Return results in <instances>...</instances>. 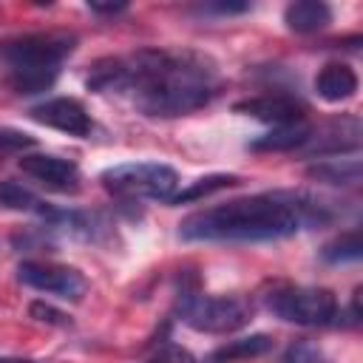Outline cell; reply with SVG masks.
Masks as SVG:
<instances>
[{
    "instance_id": "6da1fadb",
    "label": "cell",
    "mask_w": 363,
    "mask_h": 363,
    "mask_svg": "<svg viewBox=\"0 0 363 363\" xmlns=\"http://www.w3.org/2000/svg\"><path fill=\"white\" fill-rule=\"evenodd\" d=\"M91 91H125L147 116H184L218 94V71L196 51L147 48L91 68Z\"/></svg>"
},
{
    "instance_id": "7a4b0ae2",
    "label": "cell",
    "mask_w": 363,
    "mask_h": 363,
    "mask_svg": "<svg viewBox=\"0 0 363 363\" xmlns=\"http://www.w3.org/2000/svg\"><path fill=\"white\" fill-rule=\"evenodd\" d=\"M329 221L326 204L301 193H258L187 216L179 224L184 241H278L301 227Z\"/></svg>"
},
{
    "instance_id": "3957f363",
    "label": "cell",
    "mask_w": 363,
    "mask_h": 363,
    "mask_svg": "<svg viewBox=\"0 0 363 363\" xmlns=\"http://www.w3.org/2000/svg\"><path fill=\"white\" fill-rule=\"evenodd\" d=\"M77 37L65 31L17 34L0 43V60L6 62L9 85L17 94H40L54 85L62 60L74 51Z\"/></svg>"
},
{
    "instance_id": "277c9868",
    "label": "cell",
    "mask_w": 363,
    "mask_h": 363,
    "mask_svg": "<svg viewBox=\"0 0 363 363\" xmlns=\"http://www.w3.org/2000/svg\"><path fill=\"white\" fill-rule=\"evenodd\" d=\"M102 187L128 201H170L179 187V176L173 167L162 162H128L102 170Z\"/></svg>"
},
{
    "instance_id": "5b68a950",
    "label": "cell",
    "mask_w": 363,
    "mask_h": 363,
    "mask_svg": "<svg viewBox=\"0 0 363 363\" xmlns=\"http://www.w3.org/2000/svg\"><path fill=\"white\" fill-rule=\"evenodd\" d=\"M179 315L196 332L230 335L250 323L252 306L238 295H204L199 289H182Z\"/></svg>"
},
{
    "instance_id": "8992f818",
    "label": "cell",
    "mask_w": 363,
    "mask_h": 363,
    "mask_svg": "<svg viewBox=\"0 0 363 363\" xmlns=\"http://www.w3.org/2000/svg\"><path fill=\"white\" fill-rule=\"evenodd\" d=\"M267 309L298 326H326L337 318V298L323 286H278L267 295Z\"/></svg>"
},
{
    "instance_id": "52a82bcc",
    "label": "cell",
    "mask_w": 363,
    "mask_h": 363,
    "mask_svg": "<svg viewBox=\"0 0 363 363\" xmlns=\"http://www.w3.org/2000/svg\"><path fill=\"white\" fill-rule=\"evenodd\" d=\"M20 281L37 292L57 295L62 301H79L88 292V281L77 267L54 261H23L17 269Z\"/></svg>"
},
{
    "instance_id": "ba28073f",
    "label": "cell",
    "mask_w": 363,
    "mask_h": 363,
    "mask_svg": "<svg viewBox=\"0 0 363 363\" xmlns=\"http://www.w3.org/2000/svg\"><path fill=\"white\" fill-rule=\"evenodd\" d=\"M20 170L34 179L37 184H43L45 190L54 193H77L79 190V167L71 159L62 156H51V153H23L20 156Z\"/></svg>"
},
{
    "instance_id": "9c48e42d",
    "label": "cell",
    "mask_w": 363,
    "mask_h": 363,
    "mask_svg": "<svg viewBox=\"0 0 363 363\" xmlns=\"http://www.w3.org/2000/svg\"><path fill=\"white\" fill-rule=\"evenodd\" d=\"M31 119L40 125H48L54 130H62L68 136H88L94 130V122L79 99L71 96H54L31 108Z\"/></svg>"
},
{
    "instance_id": "30bf717a",
    "label": "cell",
    "mask_w": 363,
    "mask_h": 363,
    "mask_svg": "<svg viewBox=\"0 0 363 363\" xmlns=\"http://www.w3.org/2000/svg\"><path fill=\"white\" fill-rule=\"evenodd\" d=\"M235 111H241L247 116H255L261 122H269L272 128L306 119V105L292 94H261V96L235 102Z\"/></svg>"
},
{
    "instance_id": "8fae6325",
    "label": "cell",
    "mask_w": 363,
    "mask_h": 363,
    "mask_svg": "<svg viewBox=\"0 0 363 363\" xmlns=\"http://www.w3.org/2000/svg\"><path fill=\"white\" fill-rule=\"evenodd\" d=\"M303 147L318 156H337V153L357 150L360 147V122L354 116H340V119L323 125L318 133H309Z\"/></svg>"
},
{
    "instance_id": "7c38bea8",
    "label": "cell",
    "mask_w": 363,
    "mask_h": 363,
    "mask_svg": "<svg viewBox=\"0 0 363 363\" xmlns=\"http://www.w3.org/2000/svg\"><path fill=\"white\" fill-rule=\"evenodd\" d=\"M315 91L326 102H346L357 91V74L346 62H326L315 77Z\"/></svg>"
},
{
    "instance_id": "4fadbf2b",
    "label": "cell",
    "mask_w": 363,
    "mask_h": 363,
    "mask_svg": "<svg viewBox=\"0 0 363 363\" xmlns=\"http://www.w3.org/2000/svg\"><path fill=\"white\" fill-rule=\"evenodd\" d=\"M284 23L295 34H315L332 23V9L320 0H298L284 9Z\"/></svg>"
},
{
    "instance_id": "5bb4252c",
    "label": "cell",
    "mask_w": 363,
    "mask_h": 363,
    "mask_svg": "<svg viewBox=\"0 0 363 363\" xmlns=\"http://www.w3.org/2000/svg\"><path fill=\"white\" fill-rule=\"evenodd\" d=\"M312 128L309 122H292V125H278L269 133L258 136L255 142H250L252 150H292V147H303V142L309 139Z\"/></svg>"
},
{
    "instance_id": "9a60e30c",
    "label": "cell",
    "mask_w": 363,
    "mask_h": 363,
    "mask_svg": "<svg viewBox=\"0 0 363 363\" xmlns=\"http://www.w3.org/2000/svg\"><path fill=\"white\" fill-rule=\"evenodd\" d=\"M0 207L17 210V213H37L43 218H48L51 210H54V207H48V201H43L28 187H23L20 182H11V179L0 182Z\"/></svg>"
},
{
    "instance_id": "2e32d148",
    "label": "cell",
    "mask_w": 363,
    "mask_h": 363,
    "mask_svg": "<svg viewBox=\"0 0 363 363\" xmlns=\"http://www.w3.org/2000/svg\"><path fill=\"white\" fill-rule=\"evenodd\" d=\"M309 176L326 184H357L360 182V162L357 159H326L309 167Z\"/></svg>"
},
{
    "instance_id": "e0dca14e",
    "label": "cell",
    "mask_w": 363,
    "mask_h": 363,
    "mask_svg": "<svg viewBox=\"0 0 363 363\" xmlns=\"http://www.w3.org/2000/svg\"><path fill=\"white\" fill-rule=\"evenodd\" d=\"M269 346H272V340H269L267 335H250V337L224 343L221 349L213 352L210 360H213V363H227V360H238V357H258V354H264Z\"/></svg>"
},
{
    "instance_id": "ac0fdd59",
    "label": "cell",
    "mask_w": 363,
    "mask_h": 363,
    "mask_svg": "<svg viewBox=\"0 0 363 363\" xmlns=\"http://www.w3.org/2000/svg\"><path fill=\"white\" fill-rule=\"evenodd\" d=\"M230 184H238V176H233V173H213V176L196 179V182H193L187 190L176 193L170 201H173V204H182V201H196V199H204V196H210V193H218V190H224V187H230Z\"/></svg>"
},
{
    "instance_id": "d6986e66",
    "label": "cell",
    "mask_w": 363,
    "mask_h": 363,
    "mask_svg": "<svg viewBox=\"0 0 363 363\" xmlns=\"http://www.w3.org/2000/svg\"><path fill=\"white\" fill-rule=\"evenodd\" d=\"M360 252H363V244H360V233H357V230H352V233H346V235H340V238H335L332 244L323 247V258H326L329 264L357 261Z\"/></svg>"
},
{
    "instance_id": "ffe728a7",
    "label": "cell",
    "mask_w": 363,
    "mask_h": 363,
    "mask_svg": "<svg viewBox=\"0 0 363 363\" xmlns=\"http://www.w3.org/2000/svg\"><path fill=\"white\" fill-rule=\"evenodd\" d=\"M28 147H34V136H28L23 130H14V128H0V159L23 153Z\"/></svg>"
},
{
    "instance_id": "44dd1931",
    "label": "cell",
    "mask_w": 363,
    "mask_h": 363,
    "mask_svg": "<svg viewBox=\"0 0 363 363\" xmlns=\"http://www.w3.org/2000/svg\"><path fill=\"white\" fill-rule=\"evenodd\" d=\"M281 363H326V360H323L320 349H315L312 343H292Z\"/></svg>"
},
{
    "instance_id": "7402d4cb",
    "label": "cell",
    "mask_w": 363,
    "mask_h": 363,
    "mask_svg": "<svg viewBox=\"0 0 363 363\" xmlns=\"http://www.w3.org/2000/svg\"><path fill=\"white\" fill-rule=\"evenodd\" d=\"M31 315H34L37 320H48V323H65V320H62L65 315L54 312L51 306H43V303H34V306H31Z\"/></svg>"
},
{
    "instance_id": "603a6c76",
    "label": "cell",
    "mask_w": 363,
    "mask_h": 363,
    "mask_svg": "<svg viewBox=\"0 0 363 363\" xmlns=\"http://www.w3.org/2000/svg\"><path fill=\"white\" fill-rule=\"evenodd\" d=\"M88 9H91L94 14H119V11H125L128 6H125V3H88Z\"/></svg>"
},
{
    "instance_id": "cb8c5ba5",
    "label": "cell",
    "mask_w": 363,
    "mask_h": 363,
    "mask_svg": "<svg viewBox=\"0 0 363 363\" xmlns=\"http://www.w3.org/2000/svg\"><path fill=\"white\" fill-rule=\"evenodd\" d=\"M247 9H250L247 3H216V6H210V11H218V14H241Z\"/></svg>"
},
{
    "instance_id": "d4e9b609",
    "label": "cell",
    "mask_w": 363,
    "mask_h": 363,
    "mask_svg": "<svg viewBox=\"0 0 363 363\" xmlns=\"http://www.w3.org/2000/svg\"><path fill=\"white\" fill-rule=\"evenodd\" d=\"M0 363H40V360H31V357H0Z\"/></svg>"
}]
</instances>
